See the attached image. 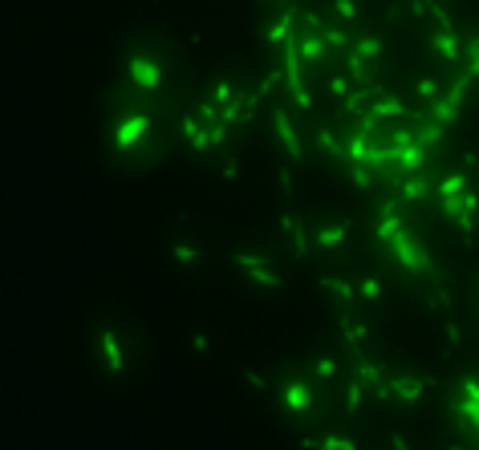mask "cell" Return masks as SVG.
I'll use <instances>...</instances> for the list:
<instances>
[{"label": "cell", "instance_id": "obj_1", "mask_svg": "<svg viewBox=\"0 0 479 450\" xmlns=\"http://www.w3.org/2000/svg\"><path fill=\"white\" fill-rule=\"evenodd\" d=\"M285 402L292 405V410H305V405H309V394H305L301 385H292V389H285Z\"/></svg>", "mask_w": 479, "mask_h": 450}, {"label": "cell", "instance_id": "obj_2", "mask_svg": "<svg viewBox=\"0 0 479 450\" xmlns=\"http://www.w3.org/2000/svg\"><path fill=\"white\" fill-rule=\"evenodd\" d=\"M321 450H354V442H345V438H325V442H317Z\"/></svg>", "mask_w": 479, "mask_h": 450}]
</instances>
